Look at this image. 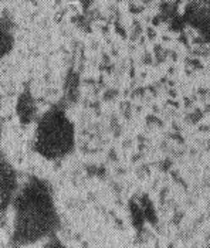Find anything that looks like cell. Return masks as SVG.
Instances as JSON below:
<instances>
[{"label": "cell", "mask_w": 210, "mask_h": 248, "mask_svg": "<svg viewBox=\"0 0 210 248\" xmlns=\"http://www.w3.org/2000/svg\"><path fill=\"white\" fill-rule=\"evenodd\" d=\"M12 207L15 216L10 246L13 248L48 240L61 226L54 190L46 179L30 176L19 187Z\"/></svg>", "instance_id": "obj_1"}, {"label": "cell", "mask_w": 210, "mask_h": 248, "mask_svg": "<svg viewBox=\"0 0 210 248\" xmlns=\"http://www.w3.org/2000/svg\"><path fill=\"white\" fill-rule=\"evenodd\" d=\"M34 152L46 160H63L74 152L76 128L63 104H56L37 118Z\"/></svg>", "instance_id": "obj_2"}, {"label": "cell", "mask_w": 210, "mask_h": 248, "mask_svg": "<svg viewBox=\"0 0 210 248\" xmlns=\"http://www.w3.org/2000/svg\"><path fill=\"white\" fill-rule=\"evenodd\" d=\"M17 190V173L0 149V214L12 206Z\"/></svg>", "instance_id": "obj_3"}, {"label": "cell", "mask_w": 210, "mask_h": 248, "mask_svg": "<svg viewBox=\"0 0 210 248\" xmlns=\"http://www.w3.org/2000/svg\"><path fill=\"white\" fill-rule=\"evenodd\" d=\"M16 26L10 13H0V58L7 57L16 43Z\"/></svg>", "instance_id": "obj_4"}, {"label": "cell", "mask_w": 210, "mask_h": 248, "mask_svg": "<svg viewBox=\"0 0 210 248\" xmlns=\"http://www.w3.org/2000/svg\"><path fill=\"white\" fill-rule=\"evenodd\" d=\"M17 115L21 124H30L37 116V107L34 102V98L29 90H24L19 96L17 101Z\"/></svg>", "instance_id": "obj_5"}, {"label": "cell", "mask_w": 210, "mask_h": 248, "mask_svg": "<svg viewBox=\"0 0 210 248\" xmlns=\"http://www.w3.org/2000/svg\"><path fill=\"white\" fill-rule=\"evenodd\" d=\"M43 248H68L60 238H57V235H54V237H51V238H48L47 240V243L43 246Z\"/></svg>", "instance_id": "obj_6"}]
</instances>
